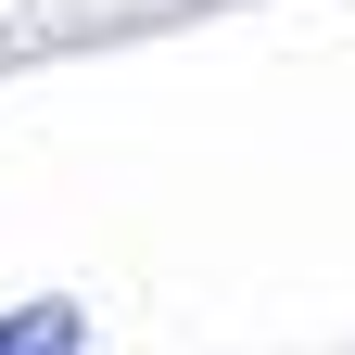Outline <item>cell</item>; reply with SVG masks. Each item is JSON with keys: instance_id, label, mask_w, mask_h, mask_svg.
I'll list each match as a JSON object with an SVG mask.
<instances>
[{"instance_id": "1", "label": "cell", "mask_w": 355, "mask_h": 355, "mask_svg": "<svg viewBox=\"0 0 355 355\" xmlns=\"http://www.w3.org/2000/svg\"><path fill=\"white\" fill-rule=\"evenodd\" d=\"M0 355H89V318L64 292H38V304H0Z\"/></svg>"}]
</instances>
